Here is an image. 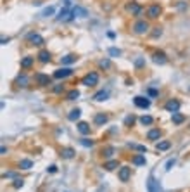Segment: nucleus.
<instances>
[{"mask_svg":"<svg viewBox=\"0 0 190 192\" xmlns=\"http://www.w3.org/2000/svg\"><path fill=\"white\" fill-rule=\"evenodd\" d=\"M81 83L85 87H93V85H97L99 83V75L97 73H88L86 76H83Z\"/></svg>","mask_w":190,"mask_h":192,"instance_id":"obj_1","label":"nucleus"},{"mask_svg":"<svg viewBox=\"0 0 190 192\" xmlns=\"http://www.w3.org/2000/svg\"><path fill=\"white\" fill-rule=\"evenodd\" d=\"M147 190H149V192H163V189H161V184L152 177V175H150L149 180H147Z\"/></svg>","mask_w":190,"mask_h":192,"instance_id":"obj_2","label":"nucleus"},{"mask_svg":"<svg viewBox=\"0 0 190 192\" xmlns=\"http://www.w3.org/2000/svg\"><path fill=\"white\" fill-rule=\"evenodd\" d=\"M133 31L137 35H144L149 31V23L147 21H137V23L133 24Z\"/></svg>","mask_w":190,"mask_h":192,"instance_id":"obj_3","label":"nucleus"},{"mask_svg":"<svg viewBox=\"0 0 190 192\" xmlns=\"http://www.w3.org/2000/svg\"><path fill=\"white\" fill-rule=\"evenodd\" d=\"M161 12H163V9H161V5H157V4H154V5H149V7H147V17H150V19H156V17H159V16H161Z\"/></svg>","mask_w":190,"mask_h":192,"instance_id":"obj_4","label":"nucleus"},{"mask_svg":"<svg viewBox=\"0 0 190 192\" xmlns=\"http://www.w3.org/2000/svg\"><path fill=\"white\" fill-rule=\"evenodd\" d=\"M118 177H119L121 182H128L131 177V168H128V166H121L119 171H118Z\"/></svg>","mask_w":190,"mask_h":192,"instance_id":"obj_5","label":"nucleus"},{"mask_svg":"<svg viewBox=\"0 0 190 192\" xmlns=\"http://www.w3.org/2000/svg\"><path fill=\"white\" fill-rule=\"evenodd\" d=\"M133 102H135V106L137 107H140V109H147L150 106V101L147 97H140V95H137V97L133 99Z\"/></svg>","mask_w":190,"mask_h":192,"instance_id":"obj_6","label":"nucleus"},{"mask_svg":"<svg viewBox=\"0 0 190 192\" xmlns=\"http://www.w3.org/2000/svg\"><path fill=\"white\" fill-rule=\"evenodd\" d=\"M35 80H37V83L40 85V87H47V85H50V76L49 75H43V73H38L37 76H35Z\"/></svg>","mask_w":190,"mask_h":192,"instance_id":"obj_7","label":"nucleus"},{"mask_svg":"<svg viewBox=\"0 0 190 192\" xmlns=\"http://www.w3.org/2000/svg\"><path fill=\"white\" fill-rule=\"evenodd\" d=\"M71 75H73V69L71 68H61L54 73V78L61 80V78H67V76H71Z\"/></svg>","mask_w":190,"mask_h":192,"instance_id":"obj_8","label":"nucleus"},{"mask_svg":"<svg viewBox=\"0 0 190 192\" xmlns=\"http://www.w3.org/2000/svg\"><path fill=\"white\" fill-rule=\"evenodd\" d=\"M28 40H30L33 45H43V43H45L43 37L38 35V33H30V35H28Z\"/></svg>","mask_w":190,"mask_h":192,"instance_id":"obj_9","label":"nucleus"},{"mask_svg":"<svg viewBox=\"0 0 190 192\" xmlns=\"http://www.w3.org/2000/svg\"><path fill=\"white\" fill-rule=\"evenodd\" d=\"M164 107H166L169 113H176V111L180 109V102L176 101V99H171V101L166 102V106H164Z\"/></svg>","mask_w":190,"mask_h":192,"instance_id":"obj_10","label":"nucleus"},{"mask_svg":"<svg viewBox=\"0 0 190 192\" xmlns=\"http://www.w3.org/2000/svg\"><path fill=\"white\" fill-rule=\"evenodd\" d=\"M71 14H73V17H86V16H88V12H86V9H83V7H80V5H76V7H73Z\"/></svg>","mask_w":190,"mask_h":192,"instance_id":"obj_11","label":"nucleus"},{"mask_svg":"<svg viewBox=\"0 0 190 192\" xmlns=\"http://www.w3.org/2000/svg\"><path fill=\"white\" fill-rule=\"evenodd\" d=\"M152 59H154V62H156V64H166V62H168V57H166V54H164V52H154Z\"/></svg>","mask_w":190,"mask_h":192,"instance_id":"obj_12","label":"nucleus"},{"mask_svg":"<svg viewBox=\"0 0 190 192\" xmlns=\"http://www.w3.org/2000/svg\"><path fill=\"white\" fill-rule=\"evenodd\" d=\"M75 149L73 147H64L62 151H61V156H62L64 159H71V158H75Z\"/></svg>","mask_w":190,"mask_h":192,"instance_id":"obj_13","label":"nucleus"},{"mask_svg":"<svg viewBox=\"0 0 190 192\" xmlns=\"http://www.w3.org/2000/svg\"><path fill=\"white\" fill-rule=\"evenodd\" d=\"M126 9H128V11H130L133 16H140V14H142V7H140L138 4H135V2L128 4V7H126Z\"/></svg>","mask_w":190,"mask_h":192,"instance_id":"obj_14","label":"nucleus"},{"mask_svg":"<svg viewBox=\"0 0 190 192\" xmlns=\"http://www.w3.org/2000/svg\"><path fill=\"white\" fill-rule=\"evenodd\" d=\"M159 137H161L159 128H152V130H149V133H147V139L149 140H159Z\"/></svg>","mask_w":190,"mask_h":192,"instance_id":"obj_15","label":"nucleus"},{"mask_svg":"<svg viewBox=\"0 0 190 192\" xmlns=\"http://www.w3.org/2000/svg\"><path fill=\"white\" fill-rule=\"evenodd\" d=\"M78 132L81 133V135H88V133H90L88 123H85V121H80V123H78Z\"/></svg>","mask_w":190,"mask_h":192,"instance_id":"obj_16","label":"nucleus"},{"mask_svg":"<svg viewBox=\"0 0 190 192\" xmlns=\"http://www.w3.org/2000/svg\"><path fill=\"white\" fill-rule=\"evenodd\" d=\"M107 97H109V92H107V90H100V92H97V94L93 95V101L102 102V101H105Z\"/></svg>","mask_w":190,"mask_h":192,"instance_id":"obj_17","label":"nucleus"},{"mask_svg":"<svg viewBox=\"0 0 190 192\" xmlns=\"http://www.w3.org/2000/svg\"><path fill=\"white\" fill-rule=\"evenodd\" d=\"M107 120H109V116L104 113L95 114V125H104V123H107Z\"/></svg>","mask_w":190,"mask_h":192,"instance_id":"obj_18","label":"nucleus"},{"mask_svg":"<svg viewBox=\"0 0 190 192\" xmlns=\"http://www.w3.org/2000/svg\"><path fill=\"white\" fill-rule=\"evenodd\" d=\"M38 59H40V62H49L50 61V52L49 50H40V54H38Z\"/></svg>","mask_w":190,"mask_h":192,"instance_id":"obj_19","label":"nucleus"},{"mask_svg":"<svg viewBox=\"0 0 190 192\" xmlns=\"http://www.w3.org/2000/svg\"><path fill=\"white\" fill-rule=\"evenodd\" d=\"M80 116H81V109H73L69 114H67V120H69V121H76V120H80Z\"/></svg>","mask_w":190,"mask_h":192,"instance_id":"obj_20","label":"nucleus"},{"mask_svg":"<svg viewBox=\"0 0 190 192\" xmlns=\"http://www.w3.org/2000/svg\"><path fill=\"white\" fill-rule=\"evenodd\" d=\"M133 165L144 166V165H145V156H144V154H135L133 156Z\"/></svg>","mask_w":190,"mask_h":192,"instance_id":"obj_21","label":"nucleus"},{"mask_svg":"<svg viewBox=\"0 0 190 192\" xmlns=\"http://www.w3.org/2000/svg\"><path fill=\"white\" fill-rule=\"evenodd\" d=\"M171 120H173V123H175V125H180V123H183V121H185V116H183V114H180L178 111H176V113H173Z\"/></svg>","mask_w":190,"mask_h":192,"instance_id":"obj_22","label":"nucleus"},{"mask_svg":"<svg viewBox=\"0 0 190 192\" xmlns=\"http://www.w3.org/2000/svg\"><path fill=\"white\" fill-rule=\"evenodd\" d=\"M54 12H56V7H54V5H49V7H45L43 11H41V16H43V17H49V16H54Z\"/></svg>","mask_w":190,"mask_h":192,"instance_id":"obj_23","label":"nucleus"},{"mask_svg":"<svg viewBox=\"0 0 190 192\" xmlns=\"http://www.w3.org/2000/svg\"><path fill=\"white\" fill-rule=\"evenodd\" d=\"M114 151H116V149H114V147H112V145H107V147H105V149H104V151H102V154H104V158H112V154H114Z\"/></svg>","mask_w":190,"mask_h":192,"instance_id":"obj_24","label":"nucleus"},{"mask_svg":"<svg viewBox=\"0 0 190 192\" xmlns=\"http://www.w3.org/2000/svg\"><path fill=\"white\" fill-rule=\"evenodd\" d=\"M31 166H33V161H30V159H22V161L19 163V168L21 170H30Z\"/></svg>","mask_w":190,"mask_h":192,"instance_id":"obj_25","label":"nucleus"},{"mask_svg":"<svg viewBox=\"0 0 190 192\" xmlns=\"http://www.w3.org/2000/svg\"><path fill=\"white\" fill-rule=\"evenodd\" d=\"M169 147H171V144L164 140V142H159V144H157V145H156V149H157V151H168Z\"/></svg>","mask_w":190,"mask_h":192,"instance_id":"obj_26","label":"nucleus"},{"mask_svg":"<svg viewBox=\"0 0 190 192\" xmlns=\"http://www.w3.org/2000/svg\"><path fill=\"white\" fill-rule=\"evenodd\" d=\"M73 62H76V56H73V54H69V56H66V57H62V64H73Z\"/></svg>","mask_w":190,"mask_h":192,"instance_id":"obj_27","label":"nucleus"},{"mask_svg":"<svg viewBox=\"0 0 190 192\" xmlns=\"http://www.w3.org/2000/svg\"><path fill=\"white\" fill-rule=\"evenodd\" d=\"M31 64H33V57H24V59L21 61V68H30Z\"/></svg>","mask_w":190,"mask_h":192,"instance_id":"obj_28","label":"nucleus"},{"mask_svg":"<svg viewBox=\"0 0 190 192\" xmlns=\"http://www.w3.org/2000/svg\"><path fill=\"white\" fill-rule=\"evenodd\" d=\"M17 83L21 85V87H26L28 85V76L26 75H19L17 76Z\"/></svg>","mask_w":190,"mask_h":192,"instance_id":"obj_29","label":"nucleus"},{"mask_svg":"<svg viewBox=\"0 0 190 192\" xmlns=\"http://www.w3.org/2000/svg\"><path fill=\"white\" fill-rule=\"evenodd\" d=\"M78 97H80V92L76 90V88H75V90H71L69 94H67V101H76Z\"/></svg>","mask_w":190,"mask_h":192,"instance_id":"obj_30","label":"nucleus"},{"mask_svg":"<svg viewBox=\"0 0 190 192\" xmlns=\"http://www.w3.org/2000/svg\"><path fill=\"white\" fill-rule=\"evenodd\" d=\"M104 168H105V170H114V168H118V161L111 159V161H107V163L104 165Z\"/></svg>","mask_w":190,"mask_h":192,"instance_id":"obj_31","label":"nucleus"},{"mask_svg":"<svg viewBox=\"0 0 190 192\" xmlns=\"http://www.w3.org/2000/svg\"><path fill=\"white\" fill-rule=\"evenodd\" d=\"M140 123L142 125H152L154 123V118L152 116H142L140 118Z\"/></svg>","mask_w":190,"mask_h":192,"instance_id":"obj_32","label":"nucleus"},{"mask_svg":"<svg viewBox=\"0 0 190 192\" xmlns=\"http://www.w3.org/2000/svg\"><path fill=\"white\" fill-rule=\"evenodd\" d=\"M130 147H131V149H135V151H138V152H147V147H145V145H138V144H130Z\"/></svg>","mask_w":190,"mask_h":192,"instance_id":"obj_33","label":"nucleus"},{"mask_svg":"<svg viewBox=\"0 0 190 192\" xmlns=\"http://www.w3.org/2000/svg\"><path fill=\"white\" fill-rule=\"evenodd\" d=\"M99 66H100L102 69H109V68H111V61H109V59H102V61H99Z\"/></svg>","mask_w":190,"mask_h":192,"instance_id":"obj_34","label":"nucleus"},{"mask_svg":"<svg viewBox=\"0 0 190 192\" xmlns=\"http://www.w3.org/2000/svg\"><path fill=\"white\" fill-rule=\"evenodd\" d=\"M109 56L118 57V56H121V50H119V49H116V47H111V49H109Z\"/></svg>","mask_w":190,"mask_h":192,"instance_id":"obj_35","label":"nucleus"},{"mask_svg":"<svg viewBox=\"0 0 190 192\" xmlns=\"http://www.w3.org/2000/svg\"><path fill=\"white\" fill-rule=\"evenodd\" d=\"M175 163H176V159L173 158V159H168V163H166V171H169V170L175 166Z\"/></svg>","mask_w":190,"mask_h":192,"instance_id":"obj_36","label":"nucleus"},{"mask_svg":"<svg viewBox=\"0 0 190 192\" xmlns=\"http://www.w3.org/2000/svg\"><path fill=\"white\" fill-rule=\"evenodd\" d=\"M124 123H126V125H133V123H135V116H133V114H131V116H126Z\"/></svg>","mask_w":190,"mask_h":192,"instance_id":"obj_37","label":"nucleus"},{"mask_svg":"<svg viewBox=\"0 0 190 192\" xmlns=\"http://www.w3.org/2000/svg\"><path fill=\"white\" fill-rule=\"evenodd\" d=\"M81 144L85 147H92L93 145V142H92V140H88V139H81Z\"/></svg>","mask_w":190,"mask_h":192,"instance_id":"obj_38","label":"nucleus"},{"mask_svg":"<svg viewBox=\"0 0 190 192\" xmlns=\"http://www.w3.org/2000/svg\"><path fill=\"white\" fill-rule=\"evenodd\" d=\"M14 187H16V189L22 187V180H21V178H16V180H14Z\"/></svg>","mask_w":190,"mask_h":192,"instance_id":"obj_39","label":"nucleus"},{"mask_svg":"<svg viewBox=\"0 0 190 192\" xmlns=\"http://www.w3.org/2000/svg\"><path fill=\"white\" fill-rule=\"evenodd\" d=\"M135 66H137V68H140V66H144V59H142V57H138V59L135 61Z\"/></svg>","mask_w":190,"mask_h":192,"instance_id":"obj_40","label":"nucleus"},{"mask_svg":"<svg viewBox=\"0 0 190 192\" xmlns=\"http://www.w3.org/2000/svg\"><path fill=\"white\" fill-rule=\"evenodd\" d=\"M47 171H50V173H56V171H57V166H56V165L49 166V168H47Z\"/></svg>","mask_w":190,"mask_h":192,"instance_id":"obj_41","label":"nucleus"},{"mask_svg":"<svg viewBox=\"0 0 190 192\" xmlns=\"http://www.w3.org/2000/svg\"><path fill=\"white\" fill-rule=\"evenodd\" d=\"M16 177V173H11V171H9V173H4V178H14Z\"/></svg>","mask_w":190,"mask_h":192,"instance_id":"obj_42","label":"nucleus"},{"mask_svg":"<svg viewBox=\"0 0 190 192\" xmlns=\"http://www.w3.org/2000/svg\"><path fill=\"white\" fill-rule=\"evenodd\" d=\"M161 33H163V31H161V28H156V31L152 33V37H159Z\"/></svg>","mask_w":190,"mask_h":192,"instance_id":"obj_43","label":"nucleus"},{"mask_svg":"<svg viewBox=\"0 0 190 192\" xmlns=\"http://www.w3.org/2000/svg\"><path fill=\"white\" fill-rule=\"evenodd\" d=\"M61 90H62V87H61V85H56V87H54V92H56V94H59Z\"/></svg>","mask_w":190,"mask_h":192,"instance_id":"obj_44","label":"nucleus"},{"mask_svg":"<svg viewBox=\"0 0 190 192\" xmlns=\"http://www.w3.org/2000/svg\"><path fill=\"white\" fill-rule=\"evenodd\" d=\"M149 95H150V97H156V95H157V92L154 90V88H150V90H149Z\"/></svg>","mask_w":190,"mask_h":192,"instance_id":"obj_45","label":"nucleus"}]
</instances>
